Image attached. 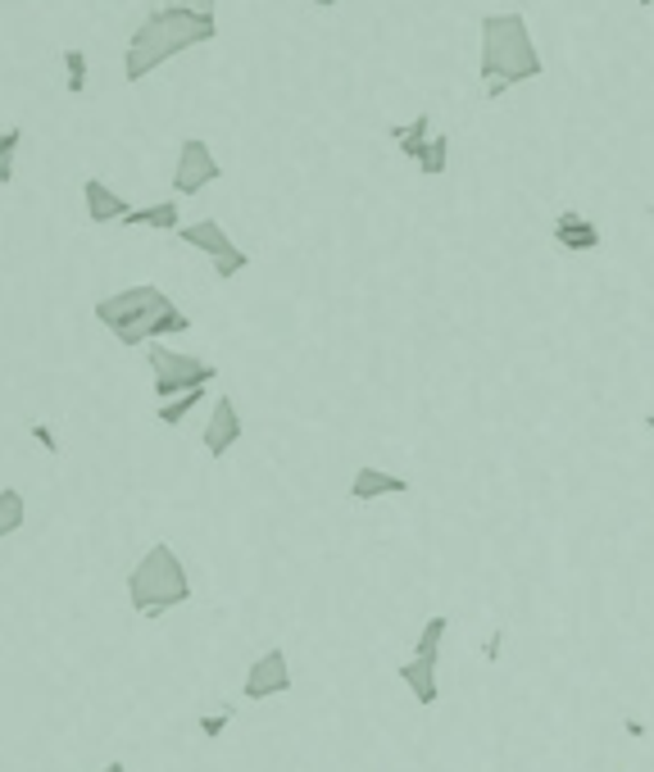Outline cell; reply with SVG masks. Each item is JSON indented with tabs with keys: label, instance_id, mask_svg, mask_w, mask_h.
I'll return each mask as SVG.
<instances>
[{
	"label": "cell",
	"instance_id": "cell-1",
	"mask_svg": "<svg viewBox=\"0 0 654 772\" xmlns=\"http://www.w3.org/2000/svg\"><path fill=\"white\" fill-rule=\"evenodd\" d=\"M214 37H218L214 14L164 5L155 14H146V23L133 33L128 50H123V77H128V83H146V77L155 69H164L168 60H178V55H187V50L205 46Z\"/></svg>",
	"mask_w": 654,
	"mask_h": 772
},
{
	"label": "cell",
	"instance_id": "cell-2",
	"mask_svg": "<svg viewBox=\"0 0 654 772\" xmlns=\"http://www.w3.org/2000/svg\"><path fill=\"white\" fill-rule=\"evenodd\" d=\"M477 69H482L487 100H500L510 87L537 83V77L545 73V60L532 41V28H527V18L518 10L482 18V64Z\"/></svg>",
	"mask_w": 654,
	"mask_h": 772
},
{
	"label": "cell",
	"instance_id": "cell-3",
	"mask_svg": "<svg viewBox=\"0 0 654 772\" xmlns=\"http://www.w3.org/2000/svg\"><path fill=\"white\" fill-rule=\"evenodd\" d=\"M128 600L141 618H164L168 609H183L191 600V577H187V563L178 559V550L168 540H155L137 569L128 573Z\"/></svg>",
	"mask_w": 654,
	"mask_h": 772
},
{
	"label": "cell",
	"instance_id": "cell-4",
	"mask_svg": "<svg viewBox=\"0 0 654 772\" xmlns=\"http://www.w3.org/2000/svg\"><path fill=\"white\" fill-rule=\"evenodd\" d=\"M173 300L155 287V282H141V287H123L105 300H96V319L114 332L118 346H146L150 341V323H155Z\"/></svg>",
	"mask_w": 654,
	"mask_h": 772
},
{
	"label": "cell",
	"instance_id": "cell-5",
	"mask_svg": "<svg viewBox=\"0 0 654 772\" xmlns=\"http://www.w3.org/2000/svg\"><path fill=\"white\" fill-rule=\"evenodd\" d=\"M146 359H150V373H155V400L168 404L187 391H200V386H214L218 382V369L210 359L200 354H183V350H168L164 341H150L146 346Z\"/></svg>",
	"mask_w": 654,
	"mask_h": 772
},
{
	"label": "cell",
	"instance_id": "cell-6",
	"mask_svg": "<svg viewBox=\"0 0 654 772\" xmlns=\"http://www.w3.org/2000/svg\"><path fill=\"white\" fill-rule=\"evenodd\" d=\"M178 241L205 254V260L214 264V277H223V282H232L237 273H246V269H250V254H246V250L228 237V227H223L218 219H196V223H183V227H178Z\"/></svg>",
	"mask_w": 654,
	"mask_h": 772
},
{
	"label": "cell",
	"instance_id": "cell-7",
	"mask_svg": "<svg viewBox=\"0 0 654 772\" xmlns=\"http://www.w3.org/2000/svg\"><path fill=\"white\" fill-rule=\"evenodd\" d=\"M223 177V164L205 137H187L178 146V164H173V191L178 196H200Z\"/></svg>",
	"mask_w": 654,
	"mask_h": 772
},
{
	"label": "cell",
	"instance_id": "cell-8",
	"mask_svg": "<svg viewBox=\"0 0 654 772\" xmlns=\"http://www.w3.org/2000/svg\"><path fill=\"white\" fill-rule=\"evenodd\" d=\"M287 690H291L287 650H264L255 663L246 668V682H241L246 700H273V695H287Z\"/></svg>",
	"mask_w": 654,
	"mask_h": 772
},
{
	"label": "cell",
	"instance_id": "cell-9",
	"mask_svg": "<svg viewBox=\"0 0 654 772\" xmlns=\"http://www.w3.org/2000/svg\"><path fill=\"white\" fill-rule=\"evenodd\" d=\"M241 414H237V404H232V396H218L214 400V409H210V419H205V436H200V441H205V455L210 459H223L228 455L237 441H241Z\"/></svg>",
	"mask_w": 654,
	"mask_h": 772
},
{
	"label": "cell",
	"instance_id": "cell-10",
	"mask_svg": "<svg viewBox=\"0 0 654 772\" xmlns=\"http://www.w3.org/2000/svg\"><path fill=\"white\" fill-rule=\"evenodd\" d=\"M387 496H410V477H395L387 469H373V463L355 469V477H350V500H355V505H373V500H387Z\"/></svg>",
	"mask_w": 654,
	"mask_h": 772
},
{
	"label": "cell",
	"instance_id": "cell-11",
	"mask_svg": "<svg viewBox=\"0 0 654 772\" xmlns=\"http://www.w3.org/2000/svg\"><path fill=\"white\" fill-rule=\"evenodd\" d=\"M550 237H555V246L568 250V254H591V250H600V227H595L582 210L555 214V227H550Z\"/></svg>",
	"mask_w": 654,
	"mask_h": 772
},
{
	"label": "cell",
	"instance_id": "cell-12",
	"mask_svg": "<svg viewBox=\"0 0 654 772\" xmlns=\"http://www.w3.org/2000/svg\"><path fill=\"white\" fill-rule=\"evenodd\" d=\"M83 200H87V219L96 223V227H105V223H123L133 214V204L123 200L110 183H100V177H87L83 183Z\"/></svg>",
	"mask_w": 654,
	"mask_h": 772
},
{
	"label": "cell",
	"instance_id": "cell-13",
	"mask_svg": "<svg viewBox=\"0 0 654 772\" xmlns=\"http://www.w3.org/2000/svg\"><path fill=\"white\" fill-rule=\"evenodd\" d=\"M400 682L410 686V695L423 709H432L441 700V682H437V663L432 659H414L410 655V663H400Z\"/></svg>",
	"mask_w": 654,
	"mask_h": 772
},
{
	"label": "cell",
	"instance_id": "cell-14",
	"mask_svg": "<svg viewBox=\"0 0 654 772\" xmlns=\"http://www.w3.org/2000/svg\"><path fill=\"white\" fill-rule=\"evenodd\" d=\"M128 227H150V232H178L183 227V204L178 200H155V204H137V210L123 219Z\"/></svg>",
	"mask_w": 654,
	"mask_h": 772
},
{
	"label": "cell",
	"instance_id": "cell-15",
	"mask_svg": "<svg viewBox=\"0 0 654 772\" xmlns=\"http://www.w3.org/2000/svg\"><path fill=\"white\" fill-rule=\"evenodd\" d=\"M391 141L400 146V154H405V160H414V164H418L423 146L432 141V114H418L414 123H395V127H391Z\"/></svg>",
	"mask_w": 654,
	"mask_h": 772
},
{
	"label": "cell",
	"instance_id": "cell-16",
	"mask_svg": "<svg viewBox=\"0 0 654 772\" xmlns=\"http://www.w3.org/2000/svg\"><path fill=\"white\" fill-rule=\"evenodd\" d=\"M445 632H450V618H445V613H432V618H427L423 632H418V640H414V659H432V663H441Z\"/></svg>",
	"mask_w": 654,
	"mask_h": 772
},
{
	"label": "cell",
	"instance_id": "cell-17",
	"mask_svg": "<svg viewBox=\"0 0 654 772\" xmlns=\"http://www.w3.org/2000/svg\"><path fill=\"white\" fill-rule=\"evenodd\" d=\"M23 519H28V505H23V496L14 491V486H5V491H0V540L23 532Z\"/></svg>",
	"mask_w": 654,
	"mask_h": 772
},
{
	"label": "cell",
	"instance_id": "cell-18",
	"mask_svg": "<svg viewBox=\"0 0 654 772\" xmlns=\"http://www.w3.org/2000/svg\"><path fill=\"white\" fill-rule=\"evenodd\" d=\"M205 391H210V386H200V391H187V396H178V400L160 404V409H155V419H160L164 427L187 423V419H191V409H196V404H205Z\"/></svg>",
	"mask_w": 654,
	"mask_h": 772
},
{
	"label": "cell",
	"instance_id": "cell-19",
	"mask_svg": "<svg viewBox=\"0 0 654 772\" xmlns=\"http://www.w3.org/2000/svg\"><path fill=\"white\" fill-rule=\"evenodd\" d=\"M445 164H450V137H445V133H432V141H427L423 154H418V173H423V177H441Z\"/></svg>",
	"mask_w": 654,
	"mask_h": 772
},
{
	"label": "cell",
	"instance_id": "cell-20",
	"mask_svg": "<svg viewBox=\"0 0 654 772\" xmlns=\"http://www.w3.org/2000/svg\"><path fill=\"white\" fill-rule=\"evenodd\" d=\"M23 150V127H0V187L14 183V160Z\"/></svg>",
	"mask_w": 654,
	"mask_h": 772
},
{
	"label": "cell",
	"instance_id": "cell-21",
	"mask_svg": "<svg viewBox=\"0 0 654 772\" xmlns=\"http://www.w3.org/2000/svg\"><path fill=\"white\" fill-rule=\"evenodd\" d=\"M60 60H64V91H68V96H83V91H87V50L68 46Z\"/></svg>",
	"mask_w": 654,
	"mask_h": 772
},
{
	"label": "cell",
	"instance_id": "cell-22",
	"mask_svg": "<svg viewBox=\"0 0 654 772\" xmlns=\"http://www.w3.org/2000/svg\"><path fill=\"white\" fill-rule=\"evenodd\" d=\"M232 705H218V709H210V713H200V732H205L210 740L214 736H223V732H228V723H232Z\"/></svg>",
	"mask_w": 654,
	"mask_h": 772
},
{
	"label": "cell",
	"instance_id": "cell-23",
	"mask_svg": "<svg viewBox=\"0 0 654 772\" xmlns=\"http://www.w3.org/2000/svg\"><path fill=\"white\" fill-rule=\"evenodd\" d=\"M33 436H37V441H41V450H46V455H60V441H55V432H50L46 423H33Z\"/></svg>",
	"mask_w": 654,
	"mask_h": 772
},
{
	"label": "cell",
	"instance_id": "cell-24",
	"mask_svg": "<svg viewBox=\"0 0 654 772\" xmlns=\"http://www.w3.org/2000/svg\"><path fill=\"white\" fill-rule=\"evenodd\" d=\"M500 646H505V627H495V632L487 636V650H482V655H487V663H495V659H500Z\"/></svg>",
	"mask_w": 654,
	"mask_h": 772
},
{
	"label": "cell",
	"instance_id": "cell-25",
	"mask_svg": "<svg viewBox=\"0 0 654 772\" xmlns=\"http://www.w3.org/2000/svg\"><path fill=\"white\" fill-rule=\"evenodd\" d=\"M164 5H178V10H200V14H214V0H164Z\"/></svg>",
	"mask_w": 654,
	"mask_h": 772
},
{
	"label": "cell",
	"instance_id": "cell-26",
	"mask_svg": "<svg viewBox=\"0 0 654 772\" xmlns=\"http://www.w3.org/2000/svg\"><path fill=\"white\" fill-rule=\"evenodd\" d=\"M622 727H627V736H637V740L645 736V723H637V718H627V723H622Z\"/></svg>",
	"mask_w": 654,
	"mask_h": 772
},
{
	"label": "cell",
	"instance_id": "cell-27",
	"mask_svg": "<svg viewBox=\"0 0 654 772\" xmlns=\"http://www.w3.org/2000/svg\"><path fill=\"white\" fill-rule=\"evenodd\" d=\"M100 772H128V763H118V759H114V763H105Z\"/></svg>",
	"mask_w": 654,
	"mask_h": 772
},
{
	"label": "cell",
	"instance_id": "cell-28",
	"mask_svg": "<svg viewBox=\"0 0 654 772\" xmlns=\"http://www.w3.org/2000/svg\"><path fill=\"white\" fill-rule=\"evenodd\" d=\"M314 5H318V10H332V5H337V0H314Z\"/></svg>",
	"mask_w": 654,
	"mask_h": 772
},
{
	"label": "cell",
	"instance_id": "cell-29",
	"mask_svg": "<svg viewBox=\"0 0 654 772\" xmlns=\"http://www.w3.org/2000/svg\"><path fill=\"white\" fill-rule=\"evenodd\" d=\"M641 10H654V0H641Z\"/></svg>",
	"mask_w": 654,
	"mask_h": 772
},
{
	"label": "cell",
	"instance_id": "cell-30",
	"mask_svg": "<svg viewBox=\"0 0 654 772\" xmlns=\"http://www.w3.org/2000/svg\"><path fill=\"white\" fill-rule=\"evenodd\" d=\"M645 427H650V432H654V414H650V419H645Z\"/></svg>",
	"mask_w": 654,
	"mask_h": 772
}]
</instances>
